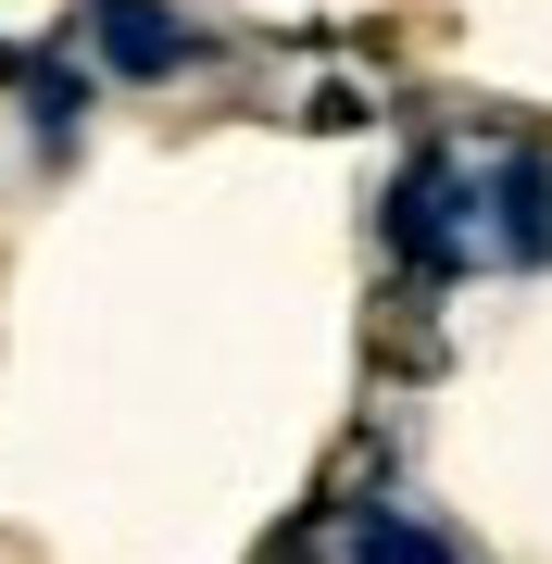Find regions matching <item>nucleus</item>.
Instances as JSON below:
<instances>
[{"label": "nucleus", "mask_w": 552, "mask_h": 564, "mask_svg": "<svg viewBox=\"0 0 552 564\" xmlns=\"http://www.w3.org/2000/svg\"><path fill=\"white\" fill-rule=\"evenodd\" d=\"M351 564H465V552H452L440 527H414V514H365L351 527Z\"/></svg>", "instance_id": "7ed1b4c3"}, {"label": "nucleus", "mask_w": 552, "mask_h": 564, "mask_svg": "<svg viewBox=\"0 0 552 564\" xmlns=\"http://www.w3.org/2000/svg\"><path fill=\"white\" fill-rule=\"evenodd\" d=\"M88 51L113 63V76H176L188 51V13H164V0H101V13H88Z\"/></svg>", "instance_id": "f257e3e1"}, {"label": "nucleus", "mask_w": 552, "mask_h": 564, "mask_svg": "<svg viewBox=\"0 0 552 564\" xmlns=\"http://www.w3.org/2000/svg\"><path fill=\"white\" fill-rule=\"evenodd\" d=\"M490 226H502L515 263H552V163L540 151H515L502 176H490Z\"/></svg>", "instance_id": "f03ea898"}]
</instances>
